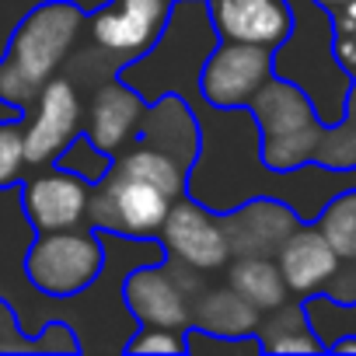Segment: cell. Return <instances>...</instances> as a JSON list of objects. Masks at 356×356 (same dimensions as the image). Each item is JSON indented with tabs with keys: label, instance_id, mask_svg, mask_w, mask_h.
<instances>
[{
	"label": "cell",
	"instance_id": "cell-1",
	"mask_svg": "<svg viewBox=\"0 0 356 356\" xmlns=\"http://www.w3.org/2000/svg\"><path fill=\"white\" fill-rule=\"evenodd\" d=\"M88 25V8L77 0H39L8 35L0 56V102L25 112L42 84L74 56V46Z\"/></svg>",
	"mask_w": 356,
	"mask_h": 356
},
{
	"label": "cell",
	"instance_id": "cell-2",
	"mask_svg": "<svg viewBox=\"0 0 356 356\" xmlns=\"http://www.w3.org/2000/svg\"><path fill=\"white\" fill-rule=\"evenodd\" d=\"M217 42H220V35L213 29L207 0H175L168 25L157 35V42L143 56L129 60L119 70V77L129 88H136L147 102L175 91L189 105H196L200 102V70Z\"/></svg>",
	"mask_w": 356,
	"mask_h": 356
},
{
	"label": "cell",
	"instance_id": "cell-3",
	"mask_svg": "<svg viewBox=\"0 0 356 356\" xmlns=\"http://www.w3.org/2000/svg\"><path fill=\"white\" fill-rule=\"evenodd\" d=\"M248 115L259 126V161L269 171L286 175L314 161V147L321 140L325 122L311 95L297 81L273 74L252 98Z\"/></svg>",
	"mask_w": 356,
	"mask_h": 356
},
{
	"label": "cell",
	"instance_id": "cell-4",
	"mask_svg": "<svg viewBox=\"0 0 356 356\" xmlns=\"http://www.w3.org/2000/svg\"><path fill=\"white\" fill-rule=\"evenodd\" d=\"M105 269V238L95 227L46 231L35 234L25 255L29 283L46 297H77Z\"/></svg>",
	"mask_w": 356,
	"mask_h": 356
},
{
	"label": "cell",
	"instance_id": "cell-5",
	"mask_svg": "<svg viewBox=\"0 0 356 356\" xmlns=\"http://www.w3.org/2000/svg\"><path fill=\"white\" fill-rule=\"evenodd\" d=\"M171 196L161 193L150 182H140L133 175H122L115 164L102 178L98 186H91L88 196V213L84 224L108 234V238H154L168 217Z\"/></svg>",
	"mask_w": 356,
	"mask_h": 356
},
{
	"label": "cell",
	"instance_id": "cell-6",
	"mask_svg": "<svg viewBox=\"0 0 356 356\" xmlns=\"http://www.w3.org/2000/svg\"><path fill=\"white\" fill-rule=\"evenodd\" d=\"M200 293L196 269L164 255L157 262L129 269L122 280V304L136 325H161L186 332L193 325V300Z\"/></svg>",
	"mask_w": 356,
	"mask_h": 356
},
{
	"label": "cell",
	"instance_id": "cell-7",
	"mask_svg": "<svg viewBox=\"0 0 356 356\" xmlns=\"http://www.w3.org/2000/svg\"><path fill=\"white\" fill-rule=\"evenodd\" d=\"M276 49L220 39L200 70V98L213 112H248L252 98L276 74Z\"/></svg>",
	"mask_w": 356,
	"mask_h": 356
},
{
	"label": "cell",
	"instance_id": "cell-8",
	"mask_svg": "<svg viewBox=\"0 0 356 356\" xmlns=\"http://www.w3.org/2000/svg\"><path fill=\"white\" fill-rule=\"evenodd\" d=\"M171 0H105L88 11V35L95 53L112 63L119 74L129 60L143 56L164 32Z\"/></svg>",
	"mask_w": 356,
	"mask_h": 356
},
{
	"label": "cell",
	"instance_id": "cell-9",
	"mask_svg": "<svg viewBox=\"0 0 356 356\" xmlns=\"http://www.w3.org/2000/svg\"><path fill=\"white\" fill-rule=\"evenodd\" d=\"M161 245L164 255L178 259L196 273H220L231 262V245L224 234L220 210L207 207L196 196H178L168 207V217L161 224Z\"/></svg>",
	"mask_w": 356,
	"mask_h": 356
},
{
	"label": "cell",
	"instance_id": "cell-10",
	"mask_svg": "<svg viewBox=\"0 0 356 356\" xmlns=\"http://www.w3.org/2000/svg\"><path fill=\"white\" fill-rule=\"evenodd\" d=\"M25 122V154L32 168L53 164L63 147L84 129V102L70 77H49L39 98L22 112Z\"/></svg>",
	"mask_w": 356,
	"mask_h": 356
},
{
	"label": "cell",
	"instance_id": "cell-11",
	"mask_svg": "<svg viewBox=\"0 0 356 356\" xmlns=\"http://www.w3.org/2000/svg\"><path fill=\"white\" fill-rule=\"evenodd\" d=\"M88 196L91 186L60 164H42L39 175L22 178V210L35 234L84 227Z\"/></svg>",
	"mask_w": 356,
	"mask_h": 356
},
{
	"label": "cell",
	"instance_id": "cell-12",
	"mask_svg": "<svg viewBox=\"0 0 356 356\" xmlns=\"http://www.w3.org/2000/svg\"><path fill=\"white\" fill-rule=\"evenodd\" d=\"M220 220H224V234L231 245V259L234 255H269L273 259L280 245L300 224L297 210L276 196H255L248 203L227 207Z\"/></svg>",
	"mask_w": 356,
	"mask_h": 356
},
{
	"label": "cell",
	"instance_id": "cell-13",
	"mask_svg": "<svg viewBox=\"0 0 356 356\" xmlns=\"http://www.w3.org/2000/svg\"><path fill=\"white\" fill-rule=\"evenodd\" d=\"M133 143H147L168 157H175L178 164L193 168L203 154V126H200V112L182 98V95H161L154 102H147V112L136 126Z\"/></svg>",
	"mask_w": 356,
	"mask_h": 356
},
{
	"label": "cell",
	"instance_id": "cell-14",
	"mask_svg": "<svg viewBox=\"0 0 356 356\" xmlns=\"http://www.w3.org/2000/svg\"><path fill=\"white\" fill-rule=\"evenodd\" d=\"M220 39L280 49L293 32L290 0H207Z\"/></svg>",
	"mask_w": 356,
	"mask_h": 356
},
{
	"label": "cell",
	"instance_id": "cell-15",
	"mask_svg": "<svg viewBox=\"0 0 356 356\" xmlns=\"http://www.w3.org/2000/svg\"><path fill=\"white\" fill-rule=\"evenodd\" d=\"M143 112H147V98H143L136 88H129V84L115 74V77H108V81L95 91L91 108H88V126H84V133H88L102 150L122 154V147L133 143Z\"/></svg>",
	"mask_w": 356,
	"mask_h": 356
},
{
	"label": "cell",
	"instance_id": "cell-16",
	"mask_svg": "<svg viewBox=\"0 0 356 356\" xmlns=\"http://www.w3.org/2000/svg\"><path fill=\"white\" fill-rule=\"evenodd\" d=\"M339 262L342 259L335 255L328 238L318 227H304V224H297L293 234L276 252V266L283 273V283L297 297H307V293H318L321 286H328Z\"/></svg>",
	"mask_w": 356,
	"mask_h": 356
},
{
	"label": "cell",
	"instance_id": "cell-17",
	"mask_svg": "<svg viewBox=\"0 0 356 356\" xmlns=\"http://www.w3.org/2000/svg\"><path fill=\"white\" fill-rule=\"evenodd\" d=\"M262 311L252 307L234 286L200 290L193 300V325L220 335H255Z\"/></svg>",
	"mask_w": 356,
	"mask_h": 356
},
{
	"label": "cell",
	"instance_id": "cell-18",
	"mask_svg": "<svg viewBox=\"0 0 356 356\" xmlns=\"http://www.w3.org/2000/svg\"><path fill=\"white\" fill-rule=\"evenodd\" d=\"M262 353H321L325 342L314 335L311 328V311L300 300H283L280 307L266 311V318H259L255 328Z\"/></svg>",
	"mask_w": 356,
	"mask_h": 356
},
{
	"label": "cell",
	"instance_id": "cell-19",
	"mask_svg": "<svg viewBox=\"0 0 356 356\" xmlns=\"http://www.w3.org/2000/svg\"><path fill=\"white\" fill-rule=\"evenodd\" d=\"M227 286H234L262 314L280 307L283 300H290L283 273H280V266L269 255H234L227 262Z\"/></svg>",
	"mask_w": 356,
	"mask_h": 356
},
{
	"label": "cell",
	"instance_id": "cell-20",
	"mask_svg": "<svg viewBox=\"0 0 356 356\" xmlns=\"http://www.w3.org/2000/svg\"><path fill=\"white\" fill-rule=\"evenodd\" d=\"M115 168L122 175H133L140 178V182H150L157 186L161 193H168L171 200L178 196H186L189 193V168L186 164H178L175 157L147 147V143H133L129 150L115 154Z\"/></svg>",
	"mask_w": 356,
	"mask_h": 356
},
{
	"label": "cell",
	"instance_id": "cell-21",
	"mask_svg": "<svg viewBox=\"0 0 356 356\" xmlns=\"http://www.w3.org/2000/svg\"><path fill=\"white\" fill-rule=\"evenodd\" d=\"M77 349L81 342L67 321H49L46 328H39V335H32L29 328H22L15 307L0 297V353H77Z\"/></svg>",
	"mask_w": 356,
	"mask_h": 356
},
{
	"label": "cell",
	"instance_id": "cell-22",
	"mask_svg": "<svg viewBox=\"0 0 356 356\" xmlns=\"http://www.w3.org/2000/svg\"><path fill=\"white\" fill-rule=\"evenodd\" d=\"M311 164H318L325 171H349V168H356V77L349 84L342 115L335 122H325Z\"/></svg>",
	"mask_w": 356,
	"mask_h": 356
},
{
	"label": "cell",
	"instance_id": "cell-23",
	"mask_svg": "<svg viewBox=\"0 0 356 356\" xmlns=\"http://www.w3.org/2000/svg\"><path fill=\"white\" fill-rule=\"evenodd\" d=\"M314 220L339 259H346V262L356 259V189L335 193Z\"/></svg>",
	"mask_w": 356,
	"mask_h": 356
},
{
	"label": "cell",
	"instance_id": "cell-24",
	"mask_svg": "<svg viewBox=\"0 0 356 356\" xmlns=\"http://www.w3.org/2000/svg\"><path fill=\"white\" fill-rule=\"evenodd\" d=\"M53 164H60V168H67V171H74V175H81L88 186H98L102 178L112 171V164H115V154H108V150H102L84 129L63 147V154L53 161Z\"/></svg>",
	"mask_w": 356,
	"mask_h": 356
},
{
	"label": "cell",
	"instance_id": "cell-25",
	"mask_svg": "<svg viewBox=\"0 0 356 356\" xmlns=\"http://www.w3.org/2000/svg\"><path fill=\"white\" fill-rule=\"evenodd\" d=\"M25 168H32V164H29V154H25V122H22V115L0 119V189L22 186Z\"/></svg>",
	"mask_w": 356,
	"mask_h": 356
},
{
	"label": "cell",
	"instance_id": "cell-26",
	"mask_svg": "<svg viewBox=\"0 0 356 356\" xmlns=\"http://www.w3.org/2000/svg\"><path fill=\"white\" fill-rule=\"evenodd\" d=\"M186 353L203 356V353H234V356H252L262 353L259 335H220V332H207L189 325L186 328Z\"/></svg>",
	"mask_w": 356,
	"mask_h": 356
},
{
	"label": "cell",
	"instance_id": "cell-27",
	"mask_svg": "<svg viewBox=\"0 0 356 356\" xmlns=\"http://www.w3.org/2000/svg\"><path fill=\"white\" fill-rule=\"evenodd\" d=\"M126 353H171V356H182L186 353V332L161 328V325H140L129 335Z\"/></svg>",
	"mask_w": 356,
	"mask_h": 356
},
{
	"label": "cell",
	"instance_id": "cell-28",
	"mask_svg": "<svg viewBox=\"0 0 356 356\" xmlns=\"http://www.w3.org/2000/svg\"><path fill=\"white\" fill-rule=\"evenodd\" d=\"M328 300L332 304H342V307H353L356 304V259H349V266L335 269V276L328 280Z\"/></svg>",
	"mask_w": 356,
	"mask_h": 356
},
{
	"label": "cell",
	"instance_id": "cell-29",
	"mask_svg": "<svg viewBox=\"0 0 356 356\" xmlns=\"http://www.w3.org/2000/svg\"><path fill=\"white\" fill-rule=\"evenodd\" d=\"M332 56L349 77H356V32H332Z\"/></svg>",
	"mask_w": 356,
	"mask_h": 356
},
{
	"label": "cell",
	"instance_id": "cell-30",
	"mask_svg": "<svg viewBox=\"0 0 356 356\" xmlns=\"http://www.w3.org/2000/svg\"><path fill=\"white\" fill-rule=\"evenodd\" d=\"M332 32H356V0L332 11Z\"/></svg>",
	"mask_w": 356,
	"mask_h": 356
},
{
	"label": "cell",
	"instance_id": "cell-31",
	"mask_svg": "<svg viewBox=\"0 0 356 356\" xmlns=\"http://www.w3.org/2000/svg\"><path fill=\"white\" fill-rule=\"evenodd\" d=\"M332 353H356V335H342V339H335V342H325Z\"/></svg>",
	"mask_w": 356,
	"mask_h": 356
},
{
	"label": "cell",
	"instance_id": "cell-32",
	"mask_svg": "<svg viewBox=\"0 0 356 356\" xmlns=\"http://www.w3.org/2000/svg\"><path fill=\"white\" fill-rule=\"evenodd\" d=\"M314 4H318V8H325V11L332 15V11H339L342 4H349V0H314Z\"/></svg>",
	"mask_w": 356,
	"mask_h": 356
},
{
	"label": "cell",
	"instance_id": "cell-33",
	"mask_svg": "<svg viewBox=\"0 0 356 356\" xmlns=\"http://www.w3.org/2000/svg\"><path fill=\"white\" fill-rule=\"evenodd\" d=\"M171 4H175V0H171Z\"/></svg>",
	"mask_w": 356,
	"mask_h": 356
}]
</instances>
